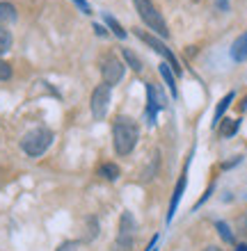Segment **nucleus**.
<instances>
[{
    "label": "nucleus",
    "instance_id": "6e6552de",
    "mask_svg": "<svg viewBox=\"0 0 247 251\" xmlns=\"http://www.w3.org/2000/svg\"><path fill=\"white\" fill-rule=\"evenodd\" d=\"M147 94H149V105H147V117H149V124L154 126L156 124V114L158 110L163 107V96L156 94V87L151 82H147Z\"/></svg>",
    "mask_w": 247,
    "mask_h": 251
},
{
    "label": "nucleus",
    "instance_id": "9b49d317",
    "mask_svg": "<svg viewBox=\"0 0 247 251\" xmlns=\"http://www.w3.org/2000/svg\"><path fill=\"white\" fill-rule=\"evenodd\" d=\"M183 190H186V176H181L179 185L174 190V197H172V203H169V212H167V222H172L174 215H176V208H179V201L183 197Z\"/></svg>",
    "mask_w": 247,
    "mask_h": 251
},
{
    "label": "nucleus",
    "instance_id": "4468645a",
    "mask_svg": "<svg viewBox=\"0 0 247 251\" xmlns=\"http://www.w3.org/2000/svg\"><path fill=\"white\" fill-rule=\"evenodd\" d=\"M238 126H241V121L238 119H224L220 126V135L222 137H231V135H236L238 132Z\"/></svg>",
    "mask_w": 247,
    "mask_h": 251
},
{
    "label": "nucleus",
    "instance_id": "412c9836",
    "mask_svg": "<svg viewBox=\"0 0 247 251\" xmlns=\"http://www.w3.org/2000/svg\"><path fill=\"white\" fill-rule=\"evenodd\" d=\"M57 251H78V242H62L60 247H57Z\"/></svg>",
    "mask_w": 247,
    "mask_h": 251
},
{
    "label": "nucleus",
    "instance_id": "a878e982",
    "mask_svg": "<svg viewBox=\"0 0 247 251\" xmlns=\"http://www.w3.org/2000/svg\"><path fill=\"white\" fill-rule=\"evenodd\" d=\"M236 251H247V245H238L236 247Z\"/></svg>",
    "mask_w": 247,
    "mask_h": 251
},
{
    "label": "nucleus",
    "instance_id": "4be33fe9",
    "mask_svg": "<svg viewBox=\"0 0 247 251\" xmlns=\"http://www.w3.org/2000/svg\"><path fill=\"white\" fill-rule=\"evenodd\" d=\"M74 2H76V5H78V7H81V9H82V12H85V14H89V12H92V7L87 5L85 0H74Z\"/></svg>",
    "mask_w": 247,
    "mask_h": 251
},
{
    "label": "nucleus",
    "instance_id": "dca6fc26",
    "mask_svg": "<svg viewBox=\"0 0 247 251\" xmlns=\"http://www.w3.org/2000/svg\"><path fill=\"white\" fill-rule=\"evenodd\" d=\"M101 176L106 180H117L119 178V167L112 165V162H106V165L101 167Z\"/></svg>",
    "mask_w": 247,
    "mask_h": 251
},
{
    "label": "nucleus",
    "instance_id": "20e7f679",
    "mask_svg": "<svg viewBox=\"0 0 247 251\" xmlns=\"http://www.w3.org/2000/svg\"><path fill=\"white\" fill-rule=\"evenodd\" d=\"M133 245H135V219L131 212H121L119 235L114 240L112 251H133Z\"/></svg>",
    "mask_w": 247,
    "mask_h": 251
},
{
    "label": "nucleus",
    "instance_id": "1a4fd4ad",
    "mask_svg": "<svg viewBox=\"0 0 247 251\" xmlns=\"http://www.w3.org/2000/svg\"><path fill=\"white\" fill-rule=\"evenodd\" d=\"M231 57H234L236 62L247 60V32H243L241 37L234 41V46H231Z\"/></svg>",
    "mask_w": 247,
    "mask_h": 251
},
{
    "label": "nucleus",
    "instance_id": "bb28decb",
    "mask_svg": "<svg viewBox=\"0 0 247 251\" xmlns=\"http://www.w3.org/2000/svg\"><path fill=\"white\" fill-rule=\"evenodd\" d=\"M243 107H245V110H247V99H245V103H243Z\"/></svg>",
    "mask_w": 247,
    "mask_h": 251
},
{
    "label": "nucleus",
    "instance_id": "ddd939ff",
    "mask_svg": "<svg viewBox=\"0 0 247 251\" xmlns=\"http://www.w3.org/2000/svg\"><path fill=\"white\" fill-rule=\"evenodd\" d=\"M121 53H124V60H126V64L131 66L133 71H137V73H140L142 69H144V66H142V60H140V57H137V55L133 53V50H131V48H124Z\"/></svg>",
    "mask_w": 247,
    "mask_h": 251
},
{
    "label": "nucleus",
    "instance_id": "2eb2a0df",
    "mask_svg": "<svg viewBox=\"0 0 247 251\" xmlns=\"http://www.w3.org/2000/svg\"><path fill=\"white\" fill-rule=\"evenodd\" d=\"M158 69H161V75H163V80H165V85L169 87L172 96H176V80H174V75H172V69L167 64H161Z\"/></svg>",
    "mask_w": 247,
    "mask_h": 251
},
{
    "label": "nucleus",
    "instance_id": "393cba45",
    "mask_svg": "<svg viewBox=\"0 0 247 251\" xmlns=\"http://www.w3.org/2000/svg\"><path fill=\"white\" fill-rule=\"evenodd\" d=\"M218 5L222 7V9H227V5H229V0H218Z\"/></svg>",
    "mask_w": 247,
    "mask_h": 251
},
{
    "label": "nucleus",
    "instance_id": "5701e85b",
    "mask_svg": "<svg viewBox=\"0 0 247 251\" xmlns=\"http://www.w3.org/2000/svg\"><path fill=\"white\" fill-rule=\"evenodd\" d=\"M158 242H161V238H158V235H154V238H151V242H149V247H147V251H156Z\"/></svg>",
    "mask_w": 247,
    "mask_h": 251
},
{
    "label": "nucleus",
    "instance_id": "f3484780",
    "mask_svg": "<svg viewBox=\"0 0 247 251\" xmlns=\"http://www.w3.org/2000/svg\"><path fill=\"white\" fill-rule=\"evenodd\" d=\"M12 48V34L7 27H0V55H5Z\"/></svg>",
    "mask_w": 247,
    "mask_h": 251
},
{
    "label": "nucleus",
    "instance_id": "f257e3e1",
    "mask_svg": "<svg viewBox=\"0 0 247 251\" xmlns=\"http://www.w3.org/2000/svg\"><path fill=\"white\" fill-rule=\"evenodd\" d=\"M140 137V128L131 117H117L112 126V142H114V151L119 155H128L135 149Z\"/></svg>",
    "mask_w": 247,
    "mask_h": 251
},
{
    "label": "nucleus",
    "instance_id": "423d86ee",
    "mask_svg": "<svg viewBox=\"0 0 247 251\" xmlns=\"http://www.w3.org/2000/svg\"><path fill=\"white\" fill-rule=\"evenodd\" d=\"M110 107V87L108 85H99L92 94V117L96 121H103Z\"/></svg>",
    "mask_w": 247,
    "mask_h": 251
},
{
    "label": "nucleus",
    "instance_id": "6ab92c4d",
    "mask_svg": "<svg viewBox=\"0 0 247 251\" xmlns=\"http://www.w3.org/2000/svg\"><path fill=\"white\" fill-rule=\"evenodd\" d=\"M106 23H108V25H110V30H112V32L117 34L119 39H124V37H126V30H124V27H121L119 23H117V21L112 19V16H108V14H106Z\"/></svg>",
    "mask_w": 247,
    "mask_h": 251
},
{
    "label": "nucleus",
    "instance_id": "9d476101",
    "mask_svg": "<svg viewBox=\"0 0 247 251\" xmlns=\"http://www.w3.org/2000/svg\"><path fill=\"white\" fill-rule=\"evenodd\" d=\"M16 21V7L12 2H0V27L12 25Z\"/></svg>",
    "mask_w": 247,
    "mask_h": 251
},
{
    "label": "nucleus",
    "instance_id": "aec40b11",
    "mask_svg": "<svg viewBox=\"0 0 247 251\" xmlns=\"http://www.w3.org/2000/svg\"><path fill=\"white\" fill-rule=\"evenodd\" d=\"M12 78V66L7 62H0V80H9Z\"/></svg>",
    "mask_w": 247,
    "mask_h": 251
},
{
    "label": "nucleus",
    "instance_id": "b1692460",
    "mask_svg": "<svg viewBox=\"0 0 247 251\" xmlns=\"http://www.w3.org/2000/svg\"><path fill=\"white\" fill-rule=\"evenodd\" d=\"M201 251H222L220 247H215V245H211V247H206V249H201Z\"/></svg>",
    "mask_w": 247,
    "mask_h": 251
},
{
    "label": "nucleus",
    "instance_id": "f8f14e48",
    "mask_svg": "<svg viewBox=\"0 0 247 251\" xmlns=\"http://www.w3.org/2000/svg\"><path fill=\"white\" fill-rule=\"evenodd\" d=\"M236 99V94L234 92H229L227 96H224V99L220 100V103H218V110H215V117H213V126H218L220 124V119H222V114L227 112V107L231 105V100Z\"/></svg>",
    "mask_w": 247,
    "mask_h": 251
},
{
    "label": "nucleus",
    "instance_id": "7ed1b4c3",
    "mask_svg": "<svg viewBox=\"0 0 247 251\" xmlns=\"http://www.w3.org/2000/svg\"><path fill=\"white\" fill-rule=\"evenodd\" d=\"M133 5H135V9H137V14H140V19L144 21L158 37H163V39L169 37V27H167L163 14L156 9L151 0H133Z\"/></svg>",
    "mask_w": 247,
    "mask_h": 251
},
{
    "label": "nucleus",
    "instance_id": "f03ea898",
    "mask_svg": "<svg viewBox=\"0 0 247 251\" xmlns=\"http://www.w3.org/2000/svg\"><path fill=\"white\" fill-rule=\"evenodd\" d=\"M51 144H53V132L48 130V128H32V130L26 132L23 139H21V149H23L30 158L44 155Z\"/></svg>",
    "mask_w": 247,
    "mask_h": 251
},
{
    "label": "nucleus",
    "instance_id": "a211bd4d",
    "mask_svg": "<svg viewBox=\"0 0 247 251\" xmlns=\"http://www.w3.org/2000/svg\"><path fill=\"white\" fill-rule=\"evenodd\" d=\"M215 228H218V233L222 235V240H224V242H234V233H231V228H229L227 222H218V224H215Z\"/></svg>",
    "mask_w": 247,
    "mask_h": 251
},
{
    "label": "nucleus",
    "instance_id": "39448f33",
    "mask_svg": "<svg viewBox=\"0 0 247 251\" xmlns=\"http://www.w3.org/2000/svg\"><path fill=\"white\" fill-rule=\"evenodd\" d=\"M124 66L121 64L119 57H114V55H106L103 60H101V75H103V85L112 87L117 82H121L124 78Z\"/></svg>",
    "mask_w": 247,
    "mask_h": 251
},
{
    "label": "nucleus",
    "instance_id": "0eeeda50",
    "mask_svg": "<svg viewBox=\"0 0 247 251\" xmlns=\"http://www.w3.org/2000/svg\"><path fill=\"white\" fill-rule=\"evenodd\" d=\"M137 37H140V39L144 41L147 46L154 48L156 53H161L163 57H165V60L169 62V66H172L174 71H176V75H179V73H181V66H179V60H176V55H174L172 50H169V48H167L165 44H163V41L158 39V37H154V34H147V32H142V30H137Z\"/></svg>",
    "mask_w": 247,
    "mask_h": 251
}]
</instances>
